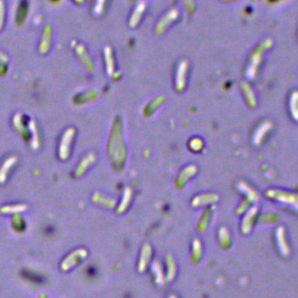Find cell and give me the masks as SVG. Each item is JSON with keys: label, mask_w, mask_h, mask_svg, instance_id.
I'll list each match as a JSON object with an SVG mask.
<instances>
[{"label": "cell", "mask_w": 298, "mask_h": 298, "mask_svg": "<svg viewBox=\"0 0 298 298\" xmlns=\"http://www.w3.org/2000/svg\"><path fill=\"white\" fill-rule=\"evenodd\" d=\"M109 155L111 160L116 161V164L121 166L126 160V145L122 136V123L119 117L114 120L111 129L109 140Z\"/></svg>", "instance_id": "1"}, {"label": "cell", "mask_w": 298, "mask_h": 298, "mask_svg": "<svg viewBox=\"0 0 298 298\" xmlns=\"http://www.w3.org/2000/svg\"><path fill=\"white\" fill-rule=\"evenodd\" d=\"M271 47H272V40L265 39L260 42V44L256 47V48L253 49L252 53L249 54L248 60H247L246 70H245V77L247 82H252L256 78L259 69L263 61V55H265L268 50H270Z\"/></svg>", "instance_id": "2"}, {"label": "cell", "mask_w": 298, "mask_h": 298, "mask_svg": "<svg viewBox=\"0 0 298 298\" xmlns=\"http://www.w3.org/2000/svg\"><path fill=\"white\" fill-rule=\"evenodd\" d=\"M265 196L268 199L284 204L285 206H290L298 211V195H295L293 192L283 191L278 189H269L265 192Z\"/></svg>", "instance_id": "3"}, {"label": "cell", "mask_w": 298, "mask_h": 298, "mask_svg": "<svg viewBox=\"0 0 298 298\" xmlns=\"http://www.w3.org/2000/svg\"><path fill=\"white\" fill-rule=\"evenodd\" d=\"M179 15H180V12L179 8L174 7V8H170L169 11L166 12L162 17H161L160 19H158L156 24H155V27H154V34L156 36H161L163 35L166 31L169 30L171 25H174L175 22L179 21Z\"/></svg>", "instance_id": "4"}, {"label": "cell", "mask_w": 298, "mask_h": 298, "mask_svg": "<svg viewBox=\"0 0 298 298\" xmlns=\"http://www.w3.org/2000/svg\"><path fill=\"white\" fill-rule=\"evenodd\" d=\"M188 70L189 62L186 60H180L176 69L175 75V91L177 93L184 92L188 83Z\"/></svg>", "instance_id": "5"}, {"label": "cell", "mask_w": 298, "mask_h": 298, "mask_svg": "<svg viewBox=\"0 0 298 298\" xmlns=\"http://www.w3.org/2000/svg\"><path fill=\"white\" fill-rule=\"evenodd\" d=\"M75 135H76V129L72 127L65 129V132L63 133L59 148V156L62 161L68 160L69 156H70L71 145L72 141H74Z\"/></svg>", "instance_id": "6"}, {"label": "cell", "mask_w": 298, "mask_h": 298, "mask_svg": "<svg viewBox=\"0 0 298 298\" xmlns=\"http://www.w3.org/2000/svg\"><path fill=\"white\" fill-rule=\"evenodd\" d=\"M74 53L76 55V59L78 60L79 64L83 66L85 71H88L89 74L94 71V63L92 59H91V56L89 55L87 47H85L84 44H77V46L74 47Z\"/></svg>", "instance_id": "7"}, {"label": "cell", "mask_w": 298, "mask_h": 298, "mask_svg": "<svg viewBox=\"0 0 298 298\" xmlns=\"http://www.w3.org/2000/svg\"><path fill=\"white\" fill-rule=\"evenodd\" d=\"M272 127H274V123L270 120H265L261 123H259L258 127L255 128L254 133L252 136V142L255 147H260L263 144V141L266 140L267 135L271 132Z\"/></svg>", "instance_id": "8"}, {"label": "cell", "mask_w": 298, "mask_h": 298, "mask_svg": "<svg viewBox=\"0 0 298 298\" xmlns=\"http://www.w3.org/2000/svg\"><path fill=\"white\" fill-rule=\"evenodd\" d=\"M53 46V30L49 25L44 26L41 31V36L39 41V46H37V52L41 56L49 54L50 49Z\"/></svg>", "instance_id": "9"}, {"label": "cell", "mask_w": 298, "mask_h": 298, "mask_svg": "<svg viewBox=\"0 0 298 298\" xmlns=\"http://www.w3.org/2000/svg\"><path fill=\"white\" fill-rule=\"evenodd\" d=\"M259 214V208L256 205L254 206H250V208L247 210L245 213H243V218L241 220V233L247 234L250 233V231L253 230V227H254L255 225V220L256 217H258Z\"/></svg>", "instance_id": "10"}, {"label": "cell", "mask_w": 298, "mask_h": 298, "mask_svg": "<svg viewBox=\"0 0 298 298\" xmlns=\"http://www.w3.org/2000/svg\"><path fill=\"white\" fill-rule=\"evenodd\" d=\"M197 166L195 164H188L184 168H182V170L179 171V175L176 177L175 180V186L177 189H183L185 186L186 183L192 179L193 176L197 174Z\"/></svg>", "instance_id": "11"}, {"label": "cell", "mask_w": 298, "mask_h": 298, "mask_svg": "<svg viewBox=\"0 0 298 298\" xmlns=\"http://www.w3.org/2000/svg\"><path fill=\"white\" fill-rule=\"evenodd\" d=\"M213 212H214V205H212L210 208H205L204 210L199 213L196 227H197V231L201 234H204L206 231L209 230V227H210L212 217H213Z\"/></svg>", "instance_id": "12"}, {"label": "cell", "mask_w": 298, "mask_h": 298, "mask_svg": "<svg viewBox=\"0 0 298 298\" xmlns=\"http://www.w3.org/2000/svg\"><path fill=\"white\" fill-rule=\"evenodd\" d=\"M87 255H88L87 249L74 250L71 254H69L64 260H63V262L61 263V269L63 271L69 270V269L74 267V266L78 265L82 260L87 258Z\"/></svg>", "instance_id": "13"}, {"label": "cell", "mask_w": 298, "mask_h": 298, "mask_svg": "<svg viewBox=\"0 0 298 298\" xmlns=\"http://www.w3.org/2000/svg\"><path fill=\"white\" fill-rule=\"evenodd\" d=\"M218 201H219V197L215 193L205 192L196 196L191 201V205L193 208H206V206L214 205Z\"/></svg>", "instance_id": "14"}, {"label": "cell", "mask_w": 298, "mask_h": 298, "mask_svg": "<svg viewBox=\"0 0 298 298\" xmlns=\"http://www.w3.org/2000/svg\"><path fill=\"white\" fill-rule=\"evenodd\" d=\"M146 8H147V4L146 1H139L138 4L135 5V7L133 8L131 15H129L128 19V26L132 30H134L140 25V22L142 20V17H144Z\"/></svg>", "instance_id": "15"}, {"label": "cell", "mask_w": 298, "mask_h": 298, "mask_svg": "<svg viewBox=\"0 0 298 298\" xmlns=\"http://www.w3.org/2000/svg\"><path fill=\"white\" fill-rule=\"evenodd\" d=\"M151 256H153V248L149 243H145L141 247L140 256H139V262H138V270L139 272H145L146 269L148 268V266L151 262Z\"/></svg>", "instance_id": "16"}, {"label": "cell", "mask_w": 298, "mask_h": 298, "mask_svg": "<svg viewBox=\"0 0 298 298\" xmlns=\"http://www.w3.org/2000/svg\"><path fill=\"white\" fill-rule=\"evenodd\" d=\"M275 239H276V245L278 250L283 256L290 255V246L287 240V231L284 226H278L276 228V233H275Z\"/></svg>", "instance_id": "17"}, {"label": "cell", "mask_w": 298, "mask_h": 298, "mask_svg": "<svg viewBox=\"0 0 298 298\" xmlns=\"http://www.w3.org/2000/svg\"><path fill=\"white\" fill-rule=\"evenodd\" d=\"M240 90H241L242 97L246 101V105L249 107V109H255L256 104H258V98H256V94L253 90V88L250 87L249 82H241L240 84Z\"/></svg>", "instance_id": "18"}, {"label": "cell", "mask_w": 298, "mask_h": 298, "mask_svg": "<svg viewBox=\"0 0 298 298\" xmlns=\"http://www.w3.org/2000/svg\"><path fill=\"white\" fill-rule=\"evenodd\" d=\"M164 100H166V97L164 96H157L149 100L144 106V117L149 118V117L153 116V114L163 105Z\"/></svg>", "instance_id": "19"}, {"label": "cell", "mask_w": 298, "mask_h": 298, "mask_svg": "<svg viewBox=\"0 0 298 298\" xmlns=\"http://www.w3.org/2000/svg\"><path fill=\"white\" fill-rule=\"evenodd\" d=\"M203 256V243L202 240H199L198 238L192 240L191 242V248H190V262L192 265H197L201 262Z\"/></svg>", "instance_id": "20"}, {"label": "cell", "mask_w": 298, "mask_h": 298, "mask_svg": "<svg viewBox=\"0 0 298 298\" xmlns=\"http://www.w3.org/2000/svg\"><path fill=\"white\" fill-rule=\"evenodd\" d=\"M104 62H105L106 74L110 77H113L114 71H116V60H114L113 49L110 46H105L104 48Z\"/></svg>", "instance_id": "21"}, {"label": "cell", "mask_w": 298, "mask_h": 298, "mask_svg": "<svg viewBox=\"0 0 298 298\" xmlns=\"http://www.w3.org/2000/svg\"><path fill=\"white\" fill-rule=\"evenodd\" d=\"M217 241H218V246H219L220 249H227L230 248L231 243H232V238H231V233L230 230L227 227H220L218 230V234H217Z\"/></svg>", "instance_id": "22"}, {"label": "cell", "mask_w": 298, "mask_h": 298, "mask_svg": "<svg viewBox=\"0 0 298 298\" xmlns=\"http://www.w3.org/2000/svg\"><path fill=\"white\" fill-rule=\"evenodd\" d=\"M150 268H151V274H153L155 283H156L158 287H162L166 283V276L163 274V267L158 260H154L153 262H150Z\"/></svg>", "instance_id": "23"}, {"label": "cell", "mask_w": 298, "mask_h": 298, "mask_svg": "<svg viewBox=\"0 0 298 298\" xmlns=\"http://www.w3.org/2000/svg\"><path fill=\"white\" fill-rule=\"evenodd\" d=\"M237 189H239L240 191H241L243 195H245L246 198H248L252 203H258L259 202V193L255 191L254 189L252 188L249 184H247L246 182H243V180H239V182L237 183Z\"/></svg>", "instance_id": "24"}, {"label": "cell", "mask_w": 298, "mask_h": 298, "mask_svg": "<svg viewBox=\"0 0 298 298\" xmlns=\"http://www.w3.org/2000/svg\"><path fill=\"white\" fill-rule=\"evenodd\" d=\"M164 265H166V281L167 282H171L175 280L176 274H177V266L175 262V259H174L173 255L167 254L166 258H164Z\"/></svg>", "instance_id": "25"}, {"label": "cell", "mask_w": 298, "mask_h": 298, "mask_svg": "<svg viewBox=\"0 0 298 298\" xmlns=\"http://www.w3.org/2000/svg\"><path fill=\"white\" fill-rule=\"evenodd\" d=\"M288 110L291 119L298 122V90H294L290 92L288 99Z\"/></svg>", "instance_id": "26"}, {"label": "cell", "mask_w": 298, "mask_h": 298, "mask_svg": "<svg viewBox=\"0 0 298 298\" xmlns=\"http://www.w3.org/2000/svg\"><path fill=\"white\" fill-rule=\"evenodd\" d=\"M94 162H96V154L91 151V153H89L87 156L81 161V163H79V166L75 171V175L77 177H81Z\"/></svg>", "instance_id": "27"}, {"label": "cell", "mask_w": 298, "mask_h": 298, "mask_svg": "<svg viewBox=\"0 0 298 298\" xmlns=\"http://www.w3.org/2000/svg\"><path fill=\"white\" fill-rule=\"evenodd\" d=\"M28 15V4L26 0H22L20 4L18 5L17 8V14H15V22H17L18 26H22L26 21V18Z\"/></svg>", "instance_id": "28"}, {"label": "cell", "mask_w": 298, "mask_h": 298, "mask_svg": "<svg viewBox=\"0 0 298 298\" xmlns=\"http://www.w3.org/2000/svg\"><path fill=\"white\" fill-rule=\"evenodd\" d=\"M131 201H132V190L131 188H126L123 190L121 202H120L118 209H117V212H118L119 214L123 213V212L128 209L129 204H131Z\"/></svg>", "instance_id": "29"}, {"label": "cell", "mask_w": 298, "mask_h": 298, "mask_svg": "<svg viewBox=\"0 0 298 298\" xmlns=\"http://www.w3.org/2000/svg\"><path fill=\"white\" fill-rule=\"evenodd\" d=\"M17 156H11L8 157L7 160L2 163L1 168H0V183H4L6 179H7V174L8 171L11 170V168L14 166V163L17 162Z\"/></svg>", "instance_id": "30"}, {"label": "cell", "mask_w": 298, "mask_h": 298, "mask_svg": "<svg viewBox=\"0 0 298 298\" xmlns=\"http://www.w3.org/2000/svg\"><path fill=\"white\" fill-rule=\"evenodd\" d=\"M28 129H30L31 136H33V140H31V147L34 149H37L40 146V140H39V129H37V125L34 120H30L28 123Z\"/></svg>", "instance_id": "31"}, {"label": "cell", "mask_w": 298, "mask_h": 298, "mask_svg": "<svg viewBox=\"0 0 298 298\" xmlns=\"http://www.w3.org/2000/svg\"><path fill=\"white\" fill-rule=\"evenodd\" d=\"M188 148L192 151V153H199V151H202V149L204 148V142H203L201 138L195 136V138L190 139L189 140Z\"/></svg>", "instance_id": "32"}, {"label": "cell", "mask_w": 298, "mask_h": 298, "mask_svg": "<svg viewBox=\"0 0 298 298\" xmlns=\"http://www.w3.org/2000/svg\"><path fill=\"white\" fill-rule=\"evenodd\" d=\"M106 2L107 0H96L94 1V6H93V11L92 13L96 18H99L103 15L104 11H105V7H106Z\"/></svg>", "instance_id": "33"}, {"label": "cell", "mask_w": 298, "mask_h": 298, "mask_svg": "<svg viewBox=\"0 0 298 298\" xmlns=\"http://www.w3.org/2000/svg\"><path fill=\"white\" fill-rule=\"evenodd\" d=\"M27 210V206L25 204H20V205H8V206H4V208L1 209L2 213L7 214V213H18V212L25 211Z\"/></svg>", "instance_id": "34"}, {"label": "cell", "mask_w": 298, "mask_h": 298, "mask_svg": "<svg viewBox=\"0 0 298 298\" xmlns=\"http://www.w3.org/2000/svg\"><path fill=\"white\" fill-rule=\"evenodd\" d=\"M180 5H182L183 9H184L186 13L189 14L195 13L196 8H197L195 0H180Z\"/></svg>", "instance_id": "35"}, {"label": "cell", "mask_w": 298, "mask_h": 298, "mask_svg": "<svg viewBox=\"0 0 298 298\" xmlns=\"http://www.w3.org/2000/svg\"><path fill=\"white\" fill-rule=\"evenodd\" d=\"M6 22V5L4 0H0V31L4 30Z\"/></svg>", "instance_id": "36"}, {"label": "cell", "mask_w": 298, "mask_h": 298, "mask_svg": "<svg viewBox=\"0 0 298 298\" xmlns=\"http://www.w3.org/2000/svg\"><path fill=\"white\" fill-rule=\"evenodd\" d=\"M7 72V65L4 62H0V76H5Z\"/></svg>", "instance_id": "37"}, {"label": "cell", "mask_w": 298, "mask_h": 298, "mask_svg": "<svg viewBox=\"0 0 298 298\" xmlns=\"http://www.w3.org/2000/svg\"><path fill=\"white\" fill-rule=\"evenodd\" d=\"M8 61V59H7V56L5 55L4 53H1L0 52V62H4V63H6Z\"/></svg>", "instance_id": "38"}, {"label": "cell", "mask_w": 298, "mask_h": 298, "mask_svg": "<svg viewBox=\"0 0 298 298\" xmlns=\"http://www.w3.org/2000/svg\"><path fill=\"white\" fill-rule=\"evenodd\" d=\"M72 1H74L76 5H78V6H82V5H83V4H84V1H85V0H72Z\"/></svg>", "instance_id": "39"}, {"label": "cell", "mask_w": 298, "mask_h": 298, "mask_svg": "<svg viewBox=\"0 0 298 298\" xmlns=\"http://www.w3.org/2000/svg\"><path fill=\"white\" fill-rule=\"evenodd\" d=\"M168 298H179V296H177L176 294H170L169 296H168Z\"/></svg>", "instance_id": "40"}, {"label": "cell", "mask_w": 298, "mask_h": 298, "mask_svg": "<svg viewBox=\"0 0 298 298\" xmlns=\"http://www.w3.org/2000/svg\"><path fill=\"white\" fill-rule=\"evenodd\" d=\"M88 1H92V0H88Z\"/></svg>", "instance_id": "41"}]
</instances>
